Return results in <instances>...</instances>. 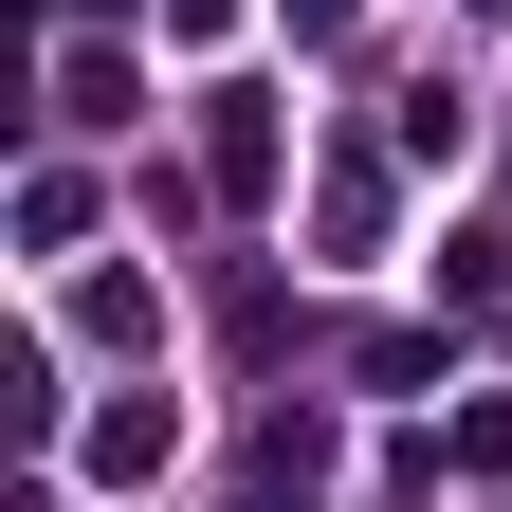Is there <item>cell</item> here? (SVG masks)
<instances>
[{
    "mask_svg": "<svg viewBox=\"0 0 512 512\" xmlns=\"http://www.w3.org/2000/svg\"><path fill=\"white\" fill-rule=\"evenodd\" d=\"M220 202H275V110L220 92Z\"/></svg>",
    "mask_w": 512,
    "mask_h": 512,
    "instance_id": "1",
    "label": "cell"
}]
</instances>
